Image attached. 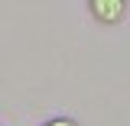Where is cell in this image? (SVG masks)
I'll return each mask as SVG.
<instances>
[{
  "instance_id": "1",
  "label": "cell",
  "mask_w": 130,
  "mask_h": 126,
  "mask_svg": "<svg viewBox=\"0 0 130 126\" xmlns=\"http://www.w3.org/2000/svg\"><path fill=\"white\" fill-rule=\"evenodd\" d=\"M127 10H130L127 0H91V3H88V13L94 16L98 23H104V26L120 23V19L127 16Z\"/></svg>"
},
{
  "instance_id": "2",
  "label": "cell",
  "mask_w": 130,
  "mask_h": 126,
  "mask_svg": "<svg viewBox=\"0 0 130 126\" xmlns=\"http://www.w3.org/2000/svg\"><path fill=\"white\" fill-rule=\"evenodd\" d=\"M42 126H81V123L72 120V116H52V120H46Z\"/></svg>"
}]
</instances>
